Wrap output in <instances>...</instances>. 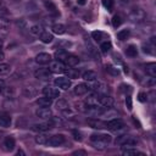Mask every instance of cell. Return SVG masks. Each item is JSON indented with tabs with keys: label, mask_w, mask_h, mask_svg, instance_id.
Segmentation results:
<instances>
[{
	"label": "cell",
	"mask_w": 156,
	"mask_h": 156,
	"mask_svg": "<svg viewBox=\"0 0 156 156\" xmlns=\"http://www.w3.org/2000/svg\"><path fill=\"white\" fill-rule=\"evenodd\" d=\"M116 144L124 145V146H133V145H136V139L132 135L124 134V135H121L116 139Z\"/></svg>",
	"instance_id": "cell-2"
},
{
	"label": "cell",
	"mask_w": 156,
	"mask_h": 156,
	"mask_svg": "<svg viewBox=\"0 0 156 156\" xmlns=\"http://www.w3.org/2000/svg\"><path fill=\"white\" fill-rule=\"evenodd\" d=\"M52 32H54L55 34L61 35V34H63V33L66 32V28H65V26H63V24L57 23V24H54V26H52Z\"/></svg>",
	"instance_id": "cell-24"
},
{
	"label": "cell",
	"mask_w": 156,
	"mask_h": 156,
	"mask_svg": "<svg viewBox=\"0 0 156 156\" xmlns=\"http://www.w3.org/2000/svg\"><path fill=\"white\" fill-rule=\"evenodd\" d=\"M1 45H2V41H1V40H0V48H1Z\"/></svg>",
	"instance_id": "cell-49"
},
{
	"label": "cell",
	"mask_w": 156,
	"mask_h": 156,
	"mask_svg": "<svg viewBox=\"0 0 156 156\" xmlns=\"http://www.w3.org/2000/svg\"><path fill=\"white\" fill-rule=\"evenodd\" d=\"M52 39H54V37H52V34L49 33V32H45V30H44V32L40 34V40H41L43 43H45V44L51 43Z\"/></svg>",
	"instance_id": "cell-22"
},
{
	"label": "cell",
	"mask_w": 156,
	"mask_h": 156,
	"mask_svg": "<svg viewBox=\"0 0 156 156\" xmlns=\"http://www.w3.org/2000/svg\"><path fill=\"white\" fill-rule=\"evenodd\" d=\"M113 4H115V0H102V5H104V7L107 9L108 11L112 10Z\"/></svg>",
	"instance_id": "cell-40"
},
{
	"label": "cell",
	"mask_w": 156,
	"mask_h": 156,
	"mask_svg": "<svg viewBox=\"0 0 156 156\" xmlns=\"http://www.w3.org/2000/svg\"><path fill=\"white\" fill-rule=\"evenodd\" d=\"M10 124H11V117L5 113L0 115V127L7 128V127H10Z\"/></svg>",
	"instance_id": "cell-20"
},
{
	"label": "cell",
	"mask_w": 156,
	"mask_h": 156,
	"mask_svg": "<svg viewBox=\"0 0 156 156\" xmlns=\"http://www.w3.org/2000/svg\"><path fill=\"white\" fill-rule=\"evenodd\" d=\"M77 4L78 5H85L87 4V0H77Z\"/></svg>",
	"instance_id": "cell-45"
},
{
	"label": "cell",
	"mask_w": 156,
	"mask_h": 156,
	"mask_svg": "<svg viewBox=\"0 0 156 156\" xmlns=\"http://www.w3.org/2000/svg\"><path fill=\"white\" fill-rule=\"evenodd\" d=\"M9 26H10L9 21H7L6 18H4V17H0V30L6 32L7 28H9Z\"/></svg>",
	"instance_id": "cell-36"
},
{
	"label": "cell",
	"mask_w": 156,
	"mask_h": 156,
	"mask_svg": "<svg viewBox=\"0 0 156 156\" xmlns=\"http://www.w3.org/2000/svg\"><path fill=\"white\" fill-rule=\"evenodd\" d=\"M17 155H18V156H20V155H22V156H23V155H24V152H23L22 150H18V151H17Z\"/></svg>",
	"instance_id": "cell-47"
},
{
	"label": "cell",
	"mask_w": 156,
	"mask_h": 156,
	"mask_svg": "<svg viewBox=\"0 0 156 156\" xmlns=\"http://www.w3.org/2000/svg\"><path fill=\"white\" fill-rule=\"evenodd\" d=\"M106 124H107V129H110V130H118L124 127V122L121 118L110 119L108 122H106Z\"/></svg>",
	"instance_id": "cell-4"
},
{
	"label": "cell",
	"mask_w": 156,
	"mask_h": 156,
	"mask_svg": "<svg viewBox=\"0 0 156 156\" xmlns=\"http://www.w3.org/2000/svg\"><path fill=\"white\" fill-rule=\"evenodd\" d=\"M126 54H127L128 56H130V57H135V56L138 55V50H136V48H135L134 45H129V46H127V49H126Z\"/></svg>",
	"instance_id": "cell-27"
},
{
	"label": "cell",
	"mask_w": 156,
	"mask_h": 156,
	"mask_svg": "<svg viewBox=\"0 0 156 156\" xmlns=\"http://www.w3.org/2000/svg\"><path fill=\"white\" fill-rule=\"evenodd\" d=\"M106 71H107L111 76H115V77H117V76L119 74V69L116 68V67H113V66H111V65L106 66Z\"/></svg>",
	"instance_id": "cell-35"
},
{
	"label": "cell",
	"mask_w": 156,
	"mask_h": 156,
	"mask_svg": "<svg viewBox=\"0 0 156 156\" xmlns=\"http://www.w3.org/2000/svg\"><path fill=\"white\" fill-rule=\"evenodd\" d=\"M128 37H129V29H123V30L117 33V38L119 40H126Z\"/></svg>",
	"instance_id": "cell-34"
},
{
	"label": "cell",
	"mask_w": 156,
	"mask_h": 156,
	"mask_svg": "<svg viewBox=\"0 0 156 156\" xmlns=\"http://www.w3.org/2000/svg\"><path fill=\"white\" fill-rule=\"evenodd\" d=\"M54 84H55L57 88L62 89V90H67L68 88H71L72 82H71V79H68L67 77H58V78H56V79L54 80Z\"/></svg>",
	"instance_id": "cell-3"
},
{
	"label": "cell",
	"mask_w": 156,
	"mask_h": 156,
	"mask_svg": "<svg viewBox=\"0 0 156 156\" xmlns=\"http://www.w3.org/2000/svg\"><path fill=\"white\" fill-rule=\"evenodd\" d=\"M48 140H49V136L45 135V134H38V135L35 136V143L39 144V145H44V144H46Z\"/></svg>",
	"instance_id": "cell-26"
},
{
	"label": "cell",
	"mask_w": 156,
	"mask_h": 156,
	"mask_svg": "<svg viewBox=\"0 0 156 156\" xmlns=\"http://www.w3.org/2000/svg\"><path fill=\"white\" fill-rule=\"evenodd\" d=\"M43 94L50 99H56L60 96V90L55 87H51V85H46L44 89H43Z\"/></svg>",
	"instance_id": "cell-5"
},
{
	"label": "cell",
	"mask_w": 156,
	"mask_h": 156,
	"mask_svg": "<svg viewBox=\"0 0 156 156\" xmlns=\"http://www.w3.org/2000/svg\"><path fill=\"white\" fill-rule=\"evenodd\" d=\"M73 155H87V152L84 150H77L73 152Z\"/></svg>",
	"instance_id": "cell-44"
},
{
	"label": "cell",
	"mask_w": 156,
	"mask_h": 156,
	"mask_svg": "<svg viewBox=\"0 0 156 156\" xmlns=\"http://www.w3.org/2000/svg\"><path fill=\"white\" fill-rule=\"evenodd\" d=\"M65 72L67 73L68 78H78L79 77V72L77 69H74V68H66Z\"/></svg>",
	"instance_id": "cell-30"
},
{
	"label": "cell",
	"mask_w": 156,
	"mask_h": 156,
	"mask_svg": "<svg viewBox=\"0 0 156 156\" xmlns=\"http://www.w3.org/2000/svg\"><path fill=\"white\" fill-rule=\"evenodd\" d=\"M67 56H68V54L65 50H58V51L55 52V58L58 60V61H62L63 63H65V60L67 58Z\"/></svg>",
	"instance_id": "cell-25"
},
{
	"label": "cell",
	"mask_w": 156,
	"mask_h": 156,
	"mask_svg": "<svg viewBox=\"0 0 156 156\" xmlns=\"http://www.w3.org/2000/svg\"><path fill=\"white\" fill-rule=\"evenodd\" d=\"M63 143H65V136L62 134H55V135H52V136L49 138V140H48L46 144L49 146L55 147V146H58V145H61Z\"/></svg>",
	"instance_id": "cell-7"
},
{
	"label": "cell",
	"mask_w": 156,
	"mask_h": 156,
	"mask_svg": "<svg viewBox=\"0 0 156 156\" xmlns=\"http://www.w3.org/2000/svg\"><path fill=\"white\" fill-rule=\"evenodd\" d=\"M51 61V56L48 52H40L35 56V62L39 65H48Z\"/></svg>",
	"instance_id": "cell-12"
},
{
	"label": "cell",
	"mask_w": 156,
	"mask_h": 156,
	"mask_svg": "<svg viewBox=\"0 0 156 156\" xmlns=\"http://www.w3.org/2000/svg\"><path fill=\"white\" fill-rule=\"evenodd\" d=\"M11 71V67L7 63H0V76H6Z\"/></svg>",
	"instance_id": "cell-28"
},
{
	"label": "cell",
	"mask_w": 156,
	"mask_h": 156,
	"mask_svg": "<svg viewBox=\"0 0 156 156\" xmlns=\"http://www.w3.org/2000/svg\"><path fill=\"white\" fill-rule=\"evenodd\" d=\"M44 6H45V9H46L49 12L55 13V12L57 11V9H56L55 4H54V2H51V1H45V2H44Z\"/></svg>",
	"instance_id": "cell-31"
},
{
	"label": "cell",
	"mask_w": 156,
	"mask_h": 156,
	"mask_svg": "<svg viewBox=\"0 0 156 156\" xmlns=\"http://www.w3.org/2000/svg\"><path fill=\"white\" fill-rule=\"evenodd\" d=\"M88 124L91 128H94V129H105V128H107L106 122H104L101 119H98V118H90V119H88Z\"/></svg>",
	"instance_id": "cell-9"
},
{
	"label": "cell",
	"mask_w": 156,
	"mask_h": 156,
	"mask_svg": "<svg viewBox=\"0 0 156 156\" xmlns=\"http://www.w3.org/2000/svg\"><path fill=\"white\" fill-rule=\"evenodd\" d=\"M111 48H112V44H111L110 41H104V43H101V45H100V49H101L102 52H108V51L111 50Z\"/></svg>",
	"instance_id": "cell-37"
},
{
	"label": "cell",
	"mask_w": 156,
	"mask_h": 156,
	"mask_svg": "<svg viewBox=\"0 0 156 156\" xmlns=\"http://www.w3.org/2000/svg\"><path fill=\"white\" fill-rule=\"evenodd\" d=\"M90 140L94 143V141H98V143H110L111 141V135L108 134H91L90 135Z\"/></svg>",
	"instance_id": "cell-10"
},
{
	"label": "cell",
	"mask_w": 156,
	"mask_h": 156,
	"mask_svg": "<svg viewBox=\"0 0 156 156\" xmlns=\"http://www.w3.org/2000/svg\"><path fill=\"white\" fill-rule=\"evenodd\" d=\"M51 76V72L49 68H38L34 72V77L38 79H48Z\"/></svg>",
	"instance_id": "cell-13"
},
{
	"label": "cell",
	"mask_w": 156,
	"mask_h": 156,
	"mask_svg": "<svg viewBox=\"0 0 156 156\" xmlns=\"http://www.w3.org/2000/svg\"><path fill=\"white\" fill-rule=\"evenodd\" d=\"M52 128V123L51 122H43V123H37L32 126V129L35 132H46L49 129Z\"/></svg>",
	"instance_id": "cell-11"
},
{
	"label": "cell",
	"mask_w": 156,
	"mask_h": 156,
	"mask_svg": "<svg viewBox=\"0 0 156 156\" xmlns=\"http://www.w3.org/2000/svg\"><path fill=\"white\" fill-rule=\"evenodd\" d=\"M23 93H24L26 96H29V98L35 95V90H34L32 87H26V88L23 89Z\"/></svg>",
	"instance_id": "cell-39"
},
{
	"label": "cell",
	"mask_w": 156,
	"mask_h": 156,
	"mask_svg": "<svg viewBox=\"0 0 156 156\" xmlns=\"http://www.w3.org/2000/svg\"><path fill=\"white\" fill-rule=\"evenodd\" d=\"M73 90H74V94H76V95H78V96H83V95H85V94L88 93L89 88H88V85H87V84L80 83V84L76 85Z\"/></svg>",
	"instance_id": "cell-14"
},
{
	"label": "cell",
	"mask_w": 156,
	"mask_h": 156,
	"mask_svg": "<svg viewBox=\"0 0 156 156\" xmlns=\"http://www.w3.org/2000/svg\"><path fill=\"white\" fill-rule=\"evenodd\" d=\"M121 24H122V18H121V16L115 15V16L112 17V26H113L115 28H117V27H119Z\"/></svg>",
	"instance_id": "cell-38"
},
{
	"label": "cell",
	"mask_w": 156,
	"mask_h": 156,
	"mask_svg": "<svg viewBox=\"0 0 156 156\" xmlns=\"http://www.w3.org/2000/svg\"><path fill=\"white\" fill-rule=\"evenodd\" d=\"M4 58H5V55H4V52L0 50V61H2Z\"/></svg>",
	"instance_id": "cell-46"
},
{
	"label": "cell",
	"mask_w": 156,
	"mask_h": 156,
	"mask_svg": "<svg viewBox=\"0 0 156 156\" xmlns=\"http://www.w3.org/2000/svg\"><path fill=\"white\" fill-rule=\"evenodd\" d=\"M78 63H79V58L77 56H73V55H68L67 58L65 60V65L68 67H74Z\"/></svg>",
	"instance_id": "cell-16"
},
{
	"label": "cell",
	"mask_w": 156,
	"mask_h": 156,
	"mask_svg": "<svg viewBox=\"0 0 156 156\" xmlns=\"http://www.w3.org/2000/svg\"><path fill=\"white\" fill-rule=\"evenodd\" d=\"M0 5H1V0H0Z\"/></svg>",
	"instance_id": "cell-51"
},
{
	"label": "cell",
	"mask_w": 156,
	"mask_h": 156,
	"mask_svg": "<svg viewBox=\"0 0 156 156\" xmlns=\"http://www.w3.org/2000/svg\"><path fill=\"white\" fill-rule=\"evenodd\" d=\"M126 105H127L128 110H132V108H133V107H132V98H130L129 95L126 98Z\"/></svg>",
	"instance_id": "cell-42"
},
{
	"label": "cell",
	"mask_w": 156,
	"mask_h": 156,
	"mask_svg": "<svg viewBox=\"0 0 156 156\" xmlns=\"http://www.w3.org/2000/svg\"><path fill=\"white\" fill-rule=\"evenodd\" d=\"M145 72L150 76V77H156V63H154V62H150V63H147L146 66H145Z\"/></svg>",
	"instance_id": "cell-18"
},
{
	"label": "cell",
	"mask_w": 156,
	"mask_h": 156,
	"mask_svg": "<svg viewBox=\"0 0 156 156\" xmlns=\"http://www.w3.org/2000/svg\"><path fill=\"white\" fill-rule=\"evenodd\" d=\"M87 45H88V50H89V54L94 57V60H99V54H98V51H96V49L90 44V43H87Z\"/></svg>",
	"instance_id": "cell-32"
},
{
	"label": "cell",
	"mask_w": 156,
	"mask_h": 156,
	"mask_svg": "<svg viewBox=\"0 0 156 156\" xmlns=\"http://www.w3.org/2000/svg\"><path fill=\"white\" fill-rule=\"evenodd\" d=\"M29 32L33 34V35H40L43 32H44V27L41 24H34L30 27Z\"/></svg>",
	"instance_id": "cell-21"
},
{
	"label": "cell",
	"mask_w": 156,
	"mask_h": 156,
	"mask_svg": "<svg viewBox=\"0 0 156 156\" xmlns=\"http://www.w3.org/2000/svg\"><path fill=\"white\" fill-rule=\"evenodd\" d=\"M98 104L104 107H111L113 105V99L106 94H99L98 95Z\"/></svg>",
	"instance_id": "cell-6"
},
{
	"label": "cell",
	"mask_w": 156,
	"mask_h": 156,
	"mask_svg": "<svg viewBox=\"0 0 156 156\" xmlns=\"http://www.w3.org/2000/svg\"><path fill=\"white\" fill-rule=\"evenodd\" d=\"M104 33L101 32V30H94L93 33H91V37H93V39L95 40V41H101L102 39H104Z\"/></svg>",
	"instance_id": "cell-29"
},
{
	"label": "cell",
	"mask_w": 156,
	"mask_h": 156,
	"mask_svg": "<svg viewBox=\"0 0 156 156\" xmlns=\"http://www.w3.org/2000/svg\"><path fill=\"white\" fill-rule=\"evenodd\" d=\"M4 149L6 151H12L15 149V139L12 136H6L4 140Z\"/></svg>",
	"instance_id": "cell-15"
},
{
	"label": "cell",
	"mask_w": 156,
	"mask_h": 156,
	"mask_svg": "<svg viewBox=\"0 0 156 156\" xmlns=\"http://www.w3.org/2000/svg\"><path fill=\"white\" fill-rule=\"evenodd\" d=\"M35 113H37L38 117L44 118V119H50V118L52 117V112H51V110H50L49 107H43V106H40V107L35 111Z\"/></svg>",
	"instance_id": "cell-8"
},
{
	"label": "cell",
	"mask_w": 156,
	"mask_h": 156,
	"mask_svg": "<svg viewBox=\"0 0 156 156\" xmlns=\"http://www.w3.org/2000/svg\"><path fill=\"white\" fill-rule=\"evenodd\" d=\"M140 154L138 150L135 149H132V147H128V149H122V155L124 156H130V155H138Z\"/></svg>",
	"instance_id": "cell-33"
},
{
	"label": "cell",
	"mask_w": 156,
	"mask_h": 156,
	"mask_svg": "<svg viewBox=\"0 0 156 156\" xmlns=\"http://www.w3.org/2000/svg\"><path fill=\"white\" fill-rule=\"evenodd\" d=\"M1 91H2V88H1V87H0V93H1Z\"/></svg>",
	"instance_id": "cell-50"
},
{
	"label": "cell",
	"mask_w": 156,
	"mask_h": 156,
	"mask_svg": "<svg viewBox=\"0 0 156 156\" xmlns=\"http://www.w3.org/2000/svg\"><path fill=\"white\" fill-rule=\"evenodd\" d=\"M82 78L84 80H88V82H93V80H96L98 76L94 71H85L83 74H82Z\"/></svg>",
	"instance_id": "cell-19"
},
{
	"label": "cell",
	"mask_w": 156,
	"mask_h": 156,
	"mask_svg": "<svg viewBox=\"0 0 156 156\" xmlns=\"http://www.w3.org/2000/svg\"><path fill=\"white\" fill-rule=\"evenodd\" d=\"M66 68H67V66L62 61L55 60V61L49 62V69L51 73H63L66 71Z\"/></svg>",
	"instance_id": "cell-1"
},
{
	"label": "cell",
	"mask_w": 156,
	"mask_h": 156,
	"mask_svg": "<svg viewBox=\"0 0 156 156\" xmlns=\"http://www.w3.org/2000/svg\"><path fill=\"white\" fill-rule=\"evenodd\" d=\"M56 108L57 110H60V111H67L68 108H69V106H68V102L66 101V100H58L57 102H56Z\"/></svg>",
	"instance_id": "cell-23"
},
{
	"label": "cell",
	"mask_w": 156,
	"mask_h": 156,
	"mask_svg": "<svg viewBox=\"0 0 156 156\" xmlns=\"http://www.w3.org/2000/svg\"><path fill=\"white\" fill-rule=\"evenodd\" d=\"M73 138H74V140H78V141H80L82 140V136H80V133L79 132H77V130H73Z\"/></svg>",
	"instance_id": "cell-43"
},
{
	"label": "cell",
	"mask_w": 156,
	"mask_h": 156,
	"mask_svg": "<svg viewBox=\"0 0 156 156\" xmlns=\"http://www.w3.org/2000/svg\"><path fill=\"white\" fill-rule=\"evenodd\" d=\"M138 100H139L140 102H145V101H147V94H146V93H139V95H138Z\"/></svg>",
	"instance_id": "cell-41"
},
{
	"label": "cell",
	"mask_w": 156,
	"mask_h": 156,
	"mask_svg": "<svg viewBox=\"0 0 156 156\" xmlns=\"http://www.w3.org/2000/svg\"><path fill=\"white\" fill-rule=\"evenodd\" d=\"M37 104L39 106H43V107H50L52 104V99H50L48 96H43V98H39L37 100Z\"/></svg>",
	"instance_id": "cell-17"
},
{
	"label": "cell",
	"mask_w": 156,
	"mask_h": 156,
	"mask_svg": "<svg viewBox=\"0 0 156 156\" xmlns=\"http://www.w3.org/2000/svg\"><path fill=\"white\" fill-rule=\"evenodd\" d=\"M123 68H124V72H126V73H128V67H127V66H124Z\"/></svg>",
	"instance_id": "cell-48"
}]
</instances>
